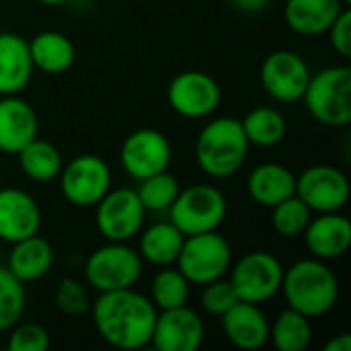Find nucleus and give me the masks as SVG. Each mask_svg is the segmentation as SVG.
Returning a JSON list of instances; mask_svg holds the SVG:
<instances>
[{"label":"nucleus","instance_id":"obj_1","mask_svg":"<svg viewBox=\"0 0 351 351\" xmlns=\"http://www.w3.org/2000/svg\"><path fill=\"white\" fill-rule=\"evenodd\" d=\"M90 311L101 339L117 350L146 348L158 317V308L152 300L134 288L99 292Z\"/></svg>","mask_w":351,"mask_h":351},{"label":"nucleus","instance_id":"obj_2","mask_svg":"<svg viewBox=\"0 0 351 351\" xmlns=\"http://www.w3.org/2000/svg\"><path fill=\"white\" fill-rule=\"evenodd\" d=\"M290 308L308 319L327 315L339 298V280L335 271L321 259H300L284 269L280 288Z\"/></svg>","mask_w":351,"mask_h":351},{"label":"nucleus","instance_id":"obj_3","mask_svg":"<svg viewBox=\"0 0 351 351\" xmlns=\"http://www.w3.org/2000/svg\"><path fill=\"white\" fill-rule=\"evenodd\" d=\"M249 146L239 119L216 117L204 125L195 140V160L206 175L228 179L245 165Z\"/></svg>","mask_w":351,"mask_h":351},{"label":"nucleus","instance_id":"obj_4","mask_svg":"<svg viewBox=\"0 0 351 351\" xmlns=\"http://www.w3.org/2000/svg\"><path fill=\"white\" fill-rule=\"evenodd\" d=\"M308 113L323 125L346 128L351 121V68L329 66L311 74L302 95Z\"/></svg>","mask_w":351,"mask_h":351},{"label":"nucleus","instance_id":"obj_5","mask_svg":"<svg viewBox=\"0 0 351 351\" xmlns=\"http://www.w3.org/2000/svg\"><path fill=\"white\" fill-rule=\"evenodd\" d=\"M144 274V261L128 243L107 241L95 249L84 265V278L97 292H113L134 288Z\"/></svg>","mask_w":351,"mask_h":351},{"label":"nucleus","instance_id":"obj_6","mask_svg":"<svg viewBox=\"0 0 351 351\" xmlns=\"http://www.w3.org/2000/svg\"><path fill=\"white\" fill-rule=\"evenodd\" d=\"M228 212L224 193L206 183H195L187 189H181L173 206L169 208L171 222L185 234H202L218 230Z\"/></svg>","mask_w":351,"mask_h":351},{"label":"nucleus","instance_id":"obj_7","mask_svg":"<svg viewBox=\"0 0 351 351\" xmlns=\"http://www.w3.org/2000/svg\"><path fill=\"white\" fill-rule=\"evenodd\" d=\"M175 263L189 284L206 286L228 274L232 265V249L216 230L191 234L185 237Z\"/></svg>","mask_w":351,"mask_h":351},{"label":"nucleus","instance_id":"obj_8","mask_svg":"<svg viewBox=\"0 0 351 351\" xmlns=\"http://www.w3.org/2000/svg\"><path fill=\"white\" fill-rule=\"evenodd\" d=\"M228 271V282L234 288L237 298L251 304H263L271 300L280 292L284 280V267L280 259L267 251L247 253Z\"/></svg>","mask_w":351,"mask_h":351},{"label":"nucleus","instance_id":"obj_9","mask_svg":"<svg viewBox=\"0 0 351 351\" xmlns=\"http://www.w3.org/2000/svg\"><path fill=\"white\" fill-rule=\"evenodd\" d=\"M95 208V224L105 241L128 243L144 226L146 210L136 189H109Z\"/></svg>","mask_w":351,"mask_h":351},{"label":"nucleus","instance_id":"obj_10","mask_svg":"<svg viewBox=\"0 0 351 351\" xmlns=\"http://www.w3.org/2000/svg\"><path fill=\"white\" fill-rule=\"evenodd\" d=\"M62 195L76 208H90L111 189V169L97 154H80L60 171Z\"/></svg>","mask_w":351,"mask_h":351},{"label":"nucleus","instance_id":"obj_11","mask_svg":"<svg viewBox=\"0 0 351 351\" xmlns=\"http://www.w3.org/2000/svg\"><path fill=\"white\" fill-rule=\"evenodd\" d=\"M171 156H173V148L169 138L152 128H142L132 132L123 140L119 150V160L123 171L136 181L167 171L171 165Z\"/></svg>","mask_w":351,"mask_h":351},{"label":"nucleus","instance_id":"obj_12","mask_svg":"<svg viewBox=\"0 0 351 351\" xmlns=\"http://www.w3.org/2000/svg\"><path fill=\"white\" fill-rule=\"evenodd\" d=\"M296 195L311 212H341L350 202V181L337 167L315 165L296 177Z\"/></svg>","mask_w":351,"mask_h":351},{"label":"nucleus","instance_id":"obj_13","mask_svg":"<svg viewBox=\"0 0 351 351\" xmlns=\"http://www.w3.org/2000/svg\"><path fill=\"white\" fill-rule=\"evenodd\" d=\"M259 76L263 90L269 97L282 103H294L302 99L311 80V70L296 51L278 49L263 60Z\"/></svg>","mask_w":351,"mask_h":351},{"label":"nucleus","instance_id":"obj_14","mask_svg":"<svg viewBox=\"0 0 351 351\" xmlns=\"http://www.w3.org/2000/svg\"><path fill=\"white\" fill-rule=\"evenodd\" d=\"M167 99L179 115L189 119H202L218 109L222 101V88L210 74L199 70H187L171 80Z\"/></svg>","mask_w":351,"mask_h":351},{"label":"nucleus","instance_id":"obj_15","mask_svg":"<svg viewBox=\"0 0 351 351\" xmlns=\"http://www.w3.org/2000/svg\"><path fill=\"white\" fill-rule=\"evenodd\" d=\"M206 327L202 317L185 306L162 311L156 317L150 343L158 351H197L204 343Z\"/></svg>","mask_w":351,"mask_h":351},{"label":"nucleus","instance_id":"obj_16","mask_svg":"<svg viewBox=\"0 0 351 351\" xmlns=\"http://www.w3.org/2000/svg\"><path fill=\"white\" fill-rule=\"evenodd\" d=\"M41 228L39 204L23 189L0 187V241L19 243Z\"/></svg>","mask_w":351,"mask_h":351},{"label":"nucleus","instance_id":"obj_17","mask_svg":"<svg viewBox=\"0 0 351 351\" xmlns=\"http://www.w3.org/2000/svg\"><path fill=\"white\" fill-rule=\"evenodd\" d=\"M39 121L35 109L19 95L0 97V152L19 154L37 138Z\"/></svg>","mask_w":351,"mask_h":351},{"label":"nucleus","instance_id":"obj_18","mask_svg":"<svg viewBox=\"0 0 351 351\" xmlns=\"http://www.w3.org/2000/svg\"><path fill=\"white\" fill-rule=\"evenodd\" d=\"M304 241L315 259H339L351 247L350 218L339 212L319 214L317 218H311L304 230Z\"/></svg>","mask_w":351,"mask_h":351},{"label":"nucleus","instance_id":"obj_19","mask_svg":"<svg viewBox=\"0 0 351 351\" xmlns=\"http://www.w3.org/2000/svg\"><path fill=\"white\" fill-rule=\"evenodd\" d=\"M220 321L226 339L239 350L257 351L269 341V323L259 304L239 300Z\"/></svg>","mask_w":351,"mask_h":351},{"label":"nucleus","instance_id":"obj_20","mask_svg":"<svg viewBox=\"0 0 351 351\" xmlns=\"http://www.w3.org/2000/svg\"><path fill=\"white\" fill-rule=\"evenodd\" d=\"M31 74L29 43L16 33H0V97L23 93Z\"/></svg>","mask_w":351,"mask_h":351},{"label":"nucleus","instance_id":"obj_21","mask_svg":"<svg viewBox=\"0 0 351 351\" xmlns=\"http://www.w3.org/2000/svg\"><path fill=\"white\" fill-rule=\"evenodd\" d=\"M346 6L343 0H288L284 16L288 27L298 35L317 37L329 31Z\"/></svg>","mask_w":351,"mask_h":351},{"label":"nucleus","instance_id":"obj_22","mask_svg":"<svg viewBox=\"0 0 351 351\" xmlns=\"http://www.w3.org/2000/svg\"><path fill=\"white\" fill-rule=\"evenodd\" d=\"M247 191L255 204L274 208L296 193V175L280 162H263L251 171Z\"/></svg>","mask_w":351,"mask_h":351},{"label":"nucleus","instance_id":"obj_23","mask_svg":"<svg viewBox=\"0 0 351 351\" xmlns=\"http://www.w3.org/2000/svg\"><path fill=\"white\" fill-rule=\"evenodd\" d=\"M51 265H53V249L37 232L19 243H12L6 267L16 280L27 284L47 276Z\"/></svg>","mask_w":351,"mask_h":351},{"label":"nucleus","instance_id":"obj_24","mask_svg":"<svg viewBox=\"0 0 351 351\" xmlns=\"http://www.w3.org/2000/svg\"><path fill=\"white\" fill-rule=\"evenodd\" d=\"M29 53L33 68L43 74H64L76 60L74 43L58 31H41L29 41Z\"/></svg>","mask_w":351,"mask_h":351},{"label":"nucleus","instance_id":"obj_25","mask_svg":"<svg viewBox=\"0 0 351 351\" xmlns=\"http://www.w3.org/2000/svg\"><path fill=\"white\" fill-rule=\"evenodd\" d=\"M183 241H185V234L171 220L156 222L142 232L138 253L142 261L156 265V267H167L177 261Z\"/></svg>","mask_w":351,"mask_h":351},{"label":"nucleus","instance_id":"obj_26","mask_svg":"<svg viewBox=\"0 0 351 351\" xmlns=\"http://www.w3.org/2000/svg\"><path fill=\"white\" fill-rule=\"evenodd\" d=\"M19 165L21 171L37 183H47L58 179L64 162H62V154L60 150L47 142V140H31L19 154Z\"/></svg>","mask_w":351,"mask_h":351},{"label":"nucleus","instance_id":"obj_27","mask_svg":"<svg viewBox=\"0 0 351 351\" xmlns=\"http://www.w3.org/2000/svg\"><path fill=\"white\" fill-rule=\"evenodd\" d=\"M269 337L278 351H306L313 341L311 319L288 306L269 327Z\"/></svg>","mask_w":351,"mask_h":351},{"label":"nucleus","instance_id":"obj_28","mask_svg":"<svg viewBox=\"0 0 351 351\" xmlns=\"http://www.w3.org/2000/svg\"><path fill=\"white\" fill-rule=\"evenodd\" d=\"M241 125L249 144L261 146V148H271L280 144L288 132L286 117L274 107H257L249 111L245 119L241 121Z\"/></svg>","mask_w":351,"mask_h":351},{"label":"nucleus","instance_id":"obj_29","mask_svg":"<svg viewBox=\"0 0 351 351\" xmlns=\"http://www.w3.org/2000/svg\"><path fill=\"white\" fill-rule=\"evenodd\" d=\"M189 286L191 284L179 269L167 265L154 276L150 284V300L158 311L185 306L189 300Z\"/></svg>","mask_w":351,"mask_h":351},{"label":"nucleus","instance_id":"obj_30","mask_svg":"<svg viewBox=\"0 0 351 351\" xmlns=\"http://www.w3.org/2000/svg\"><path fill=\"white\" fill-rule=\"evenodd\" d=\"M179 191H181L179 181L169 171H162V173L142 179L140 187L136 189L146 212H169V208L177 199Z\"/></svg>","mask_w":351,"mask_h":351},{"label":"nucleus","instance_id":"obj_31","mask_svg":"<svg viewBox=\"0 0 351 351\" xmlns=\"http://www.w3.org/2000/svg\"><path fill=\"white\" fill-rule=\"evenodd\" d=\"M271 210H274V216H271L274 230L284 239H294V237L304 234V230L313 218L311 208L296 193L292 197L280 202Z\"/></svg>","mask_w":351,"mask_h":351},{"label":"nucleus","instance_id":"obj_32","mask_svg":"<svg viewBox=\"0 0 351 351\" xmlns=\"http://www.w3.org/2000/svg\"><path fill=\"white\" fill-rule=\"evenodd\" d=\"M25 311V286L0 265V331L12 329Z\"/></svg>","mask_w":351,"mask_h":351},{"label":"nucleus","instance_id":"obj_33","mask_svg":"<svg viewBox=\"0 0 351 351\" xmlns=\"http://www.w3.org/2000/svg\"><path fill=\"white\" fill-rule=\"evenodd\" d=\"M56 306L68 317H80L88 313L90 302H88L86 286L78 280L64 278L56 288Z\"/></svg>","mask_w":351,"mask_h":351},{"label":"nucleus","instance_id":"obj_34","mask_svg":"<svg viewBox=\"0 0 351 351\" xmlns=\"http://www.w3.org/2000/svg\"><path fill=\"white\" fill-rule=\"evenodd\" d=\"M237 302H239L237 292L230 286V282L224 280V278L206 284L204 290H202V296H199V304H202L204 313H208L212 317H218V319L226 311H230Z\"/></svg>","mask_w":351,"mask_h":351},{"label":"nucleus","instance_id":"obj_35","mask_svg":"<svg viewBox=\"0 0 351 351\" xmlns=\"http://www.w3.org/2000/svg\"><path fill=\"white\" fill-rule=\"evenodd\" d=\"M49 348V333L35 323L14 325L8 337L10 351H47Z\"/></svg>","mask_w":351,"mask_h":351},{"label":"nucleus","instance_id":"obj_36","mask_svg":"<svg viewBox=\"0 0 351 351\" xmlns=\"http://www.w3.org/2000/svg\"><path fill=\"white\" fill-rule=\"evenodd\" d=\"M329 37H331V45L333 49L341 56V58H351V10L346 6L339 16L335 19V23L329 27Z\"/></svg>","mask_w":351,"mask_h":351},{"label":"nucleus","instance_id":"obj_37","mask_svg":"<svg viewBox=\"0 0 351 351\" xmlns=\"http://www.w3.org/2000/svg\"><path fill=\"white\" fill-rule=\"evenodd\" d=\"M237 10H241V12H259V10H263L267 4H269V0H228Z\"/></svg>","mask_w":351,"mask_h":351},{"label":"nucleus","instance_id":"obj_38","mask_svg":"<svg viewBox=\"0 0 351 351\" xmlns=\"http://www.w3.org/2000/svg\"><path fill=\"white\" fill-rule=\"evenodd\" d=\"M323 351H351V335L350 333H339L335 335L331 341H327V346Z\"/></svg>","mask_w":351,"mask_h":351},{"label":"nucleus","instance_id":"obj_39","mask_svg":"<svg viewBox=\"0 0 351 351\" xmlns=\"http://www.w3.org/2000/svg\"><path fill=\"white\" fill-rule=\"evenodd\" d=\"M37 2L47 4V6H60V4H66V2H70V0H37Z\"/></svg>","mask_w":351,"mask_h":351},{"label":"nucleus","instance_id":"obj_40","mask_svg":"<svg viewBox=\"0 0 351 351\" xmlns=\"http://www.w3.org/2000/svg\"><path fill=\"white\" fill-rule=\"evenodd\" d=\"M343 4H351V0H343Z\"/></svg>","mask_w":351,"mask_h":351},{"label":"nucleus","instance_id":"obj_41","mask_svg":"<svg viewBox=\"0 0 351 351\" xmlns=\"http://www.w3.org/2000/svg\"><path fill=\"white\" fill-rule=\"evenodd\" d=\"M0 187H2V175H0Z\"/></svg>","mask_w":351,"mask_h":351}]
</instances>
